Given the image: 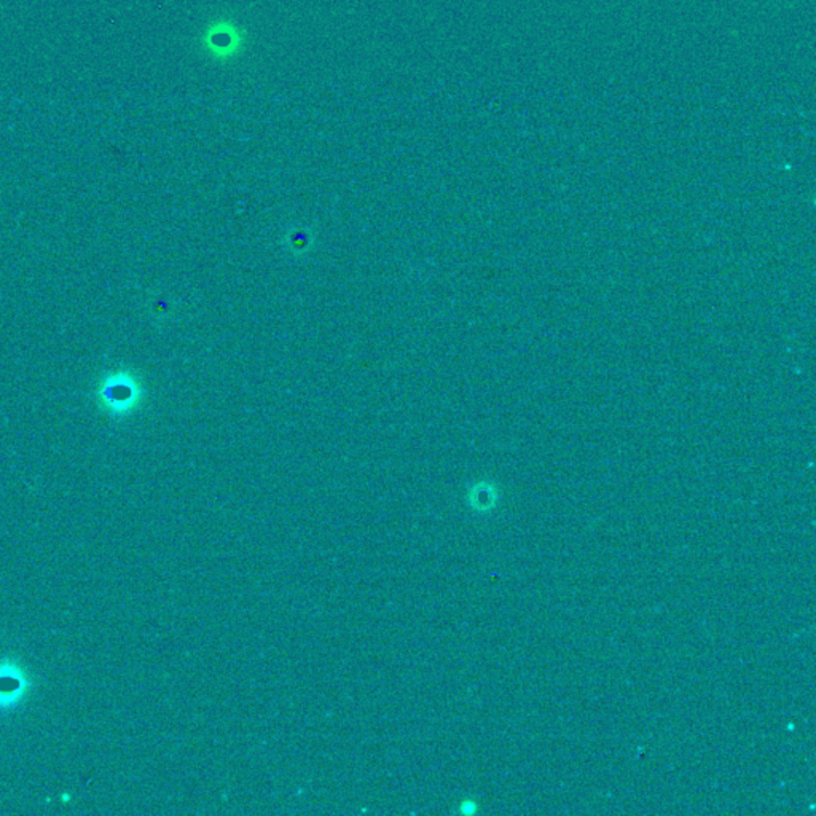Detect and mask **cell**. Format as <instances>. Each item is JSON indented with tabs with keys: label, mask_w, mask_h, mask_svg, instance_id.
Wrapping results in <instances>:
<instances>
[{
	"label": "cell",
	"mask_w": 816,
	"mask_h": 816,
	"mask_svg": "<svg viewBox=\"0 0 816 816\" xmlns=\"http://www.w3.org/2000/svg\"><path fill=\"white\" fill-rule=\"evenodd\" d=\"M203 50L211 60L229 61L238 57L246 44V29L232 19H217L203 34Z\"/></svg>",
	"instance_id": "cell-1"
}]
</instances>
